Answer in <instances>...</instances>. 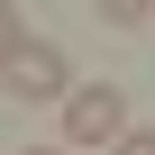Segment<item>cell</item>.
Wrapping results in <instances>:
<instances>
[{
    "mask_svg": "<svg viewBox=\"0 0 155 155\" xmlns=\"http://www.w3.org/2000/svg\"><path fill=\"white\" fill-rule=\"evenodd\" d=\"M0 91H9V101H73V82H64V55L46 46V37H9V46H0Z\"/></svg>",
    "mask_w": 155,
    "mask_h": 155,
    "instance_id": "cell-1",
    "label": "cell"
},
{
    "mask_svg": "<svg viewBox=\"0 0 155 155\" xmlns=\"http://www.w3.org/2000/svg\"><path fill=\"white\" fill-rule=\"evenodd\" d=\"M64 137H73V146H119V137H128V91H119V82H73Z\"/></svg>",
    "mask_w": 155,
    "mask_h": 155,
    "instance_id": "cell-2",
    "label": "cell"
},
{
    "mask_svg": "<svg viewBox=\"0 0 155 155\" xmlns=\"http://www.w3.org/2000/svg\"><path fill=\"white\" fill-rule=\"evenodd\" d=\"M155 9H146V0H110V9H101V28H146Z\"/></svg>",
    "mask_w": 155,
    "mask_h": 155,
    "instance_id": "cell-3",
    "label": "cell"
},
{
    "mask_svg": "<svg viewBox=\"0 0 155 155\" xmlns=\"http://www.w3.org/2000/svg\"><path fill=\"white\" fill-rule=\"evenodd\" d=\"M119 155H155V128H128V137H119Z\"/></svg>",
    "mask_w": 155,
    "mask_h": 155,
    "instance_id": "cell-4",
    "label": "cell"
},
{
    "mask_svg": "<svg viewBox=\"0 0 155 155\" xmlns=\"http://www.w3.org/2000/svg\"><path fill=\"white\" fill-rule=\"evenodd\" d=\"M9 37H18V9H0V46H9Z\"/></svg>",
    "mask_w": 155,
    "mask_h": 155,
    "instance_id": "cell-5",
    "label": "cell"
},
{
    "mask_svg": "<svg viewBox=\"0 0 155 155\" xmlns=\"http://www.w3.org/2000/svg\"><path fill=\"white\" fill-rule=\"evenodd\" d=\"M28 155H64V146H28Z\"/></svg>",
    "mask_w": 155,
    "mask_h": 155,
    "instance_id": "cell-6",
    "label": "cell"
}]
</instances>
